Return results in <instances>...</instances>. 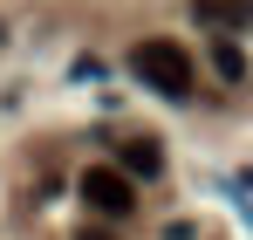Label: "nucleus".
Instances as JSON below:
<instances>
[{
  "label": "nucleus",
  "mask_w": 253,
  "mask_h": 240,
  "mask_svg": "<svg viewBox=\"0 0 253 240\" xmlns=\"http://www.w3.org/2000/svg\"><path fill=\"white\" fill-rule=\"evenodd\" d=\"M130 69L151 82L158 96H192V55L178 41H137L130 48Z\"/></svg>",
  "instance_id": "f257e3e1"
},
{
  "label": "nucleus",
  "mask_w": 253,
  "mask_h": 240,
  "mask_svg": "<svg viewBox=\"0 0 253 240\" xmlns=\"http://www.w3.org/2000/svg\"><path fill=\"white\" fill-rule=\"evenodd\" d=\"M83 199L103 213V220H130V206H137V185H130L117 165H89L83 172Z\"/></svg>",
  "instance_id": "f03ea898"
},
{
  "label": "nucleus",
  "mask_w": 253,
  "mask_h": 240,
  "mask_svg": "<svg viewBox=\"0 0 253 240\" xmlns=\"http://www.w3.org/2000/svg\"><path fill=\"white\" fill-rule=\"evenodd\" d=\"M117 172H124V179H158V172H165V151H158L151 137H130V144H117Z\"/></svg>",
  "instance_id": "7ed1b4c3"
},
{
  "label": "nucleus",
  "mask_w": 253,
  "mask_h": 240,
  "mask_svg": "<svg viewBox=\"0 0 253 240\" xmlns=\"http://www.w3.org/2000/svg\"><path fill=\"white\" fill-rule=\"evenodd\" d=\"M192 14L212 28H253V0H192Z\"/></svg>",
  "instance_id": "20e7f679"
},
{
  "label": "nucleus",
  "mask_w": 253,
  "mask_h": 240,
  "mask_svg": "<svg viewBox=\"0 0 253 240\" xmlns=\"http://www.w3.org/2000/svg\"><path fill=\"white\" fill-rule=\"evenodd\" d=\"M212 69H219V76H226V82H240V76H247V55H240L233 41L219 35V41H212Z\"/></svg>",
  "instance_id": "39448f33"
},
{
  "label": "nucleus",
  "mask_w": 253,
  "mask_h": 240,
  "mask_svg": "<svg viewBox=\"0 0 253 240\" xmlns=\"http://www.w3.org/2000/svg\"><path fill=\"white\" fill-rule=\"evenodd\" d=\"M76 240H117V234H110V227H83Z\"/></svg>",
  "instance_id": "423d86ee"
},
{
  "label": "nucleus",
  "mask_w": 253,
  "mask_h": 240,
  "mask_svg": "<svg viewBox=\"0 0 253 240\" xmlns=\"http://www.w3.org/2000/svg\"><path fill=\"white\" fill-rule=\"evenodd\" d=\"M0 35H7V28H0Z\"/></svg>",
  "instance_id": "0eeeda50"
}]
</instances>
